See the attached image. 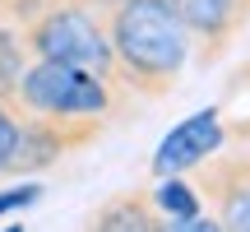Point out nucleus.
Wrapping results in <instances>:
<instances>
[{
    "instance_id": "nucleus-1",
    "label": "nucleus",
    "mask_w": 250,
    "mask_h": 232,
    "mask_svg": "<svg viewBox=\"0 0 250 232\" xmlns=\"http://www.w3.org/2000/svg\"><path fill=\"white\" fill-rule=\"evenodd\" d=\"M116 56V84L139 98H167L190 61V33L171 0H116L102 9Z\"/></svg>"
},
{
    "instance_id": "nucleus-2",
    "label": "nucleus",
    "mask_w": 250,
    "mask_h": 232,
    "mask_svg": "<svg viewBox=\"0 0 250 232\" xmlns=\"http://www.w3.org/2000/svg\"><path fill=\"white\" fill-rule=\"evenodd\" d=\"M19 33H23V46L33 61L83 65V70L116 84V56L107 42V23H102V9L88 0H51L28 23H19Z\"/></svg>"
},
{
    "instance_id": "nucleus-3",
    "label": "nucleus",
    "mask_w": 250,
    "mask_h": 232,
    "mask_svg": "<svg viewBox=\"0 0 250 232\" xmlns=\"http://www.w3.org/2000/svg\"><path fill=\"white\" fill-rule=\"evenodd\" d=\"M14 102L19 112L56 116V121H74V116H102L107 121V112H116L111 79L65 61H28L19 74Z\"/></svg>"
},
{
    "instance_id": "nucleus-4",
    "label": "nucleus",
    "mask_w": 250,
    "mask_h": 232,
    "mask_svg": "<svg viewBox=\"0 0 250 232\" xmlns=\"http://www.w3.org/2000/svg\"><path fill=\"white\" fill-rule=\"evenodd\" d=\"M102 135V116H74V121H56V116H33L19 112V139L9 153L5 177H28V172H42L51 162H61L65 153L83 149Z\"/></svg>"
},
{
    "instance_id": "nucleus-5",
    "label": "nucleus",
    "mask_w": 250,
    "mask_h": 232,
    "mask_svg": "<svg viewBox=\"0 0 250 232\" xmlns=\"http://www.w3.org/2000/svg\"><path fill=\"white\" fill-rule=\"evenodd\" d=\"M190 172H195L190 186L199 190V200L218 218V228L250 232V149H227L223 144Z\"/></svg>"
},
{
    "instance_id": "nucleus-6",
    "label": "nucleus",
    "mask_w": 250,
    "mask_h": 232,
    "mask_svg": "<svg viewBox=\"0 0 250 232\" xmlns=\"http://www.w3.org/2000/svg\"><path fill=\"white\" fill-rule=\"evenodd\" d=\"M171 9L186 23L190 42H199V65L223 61V51L250 23V0H171Z\"/></svg>"
},
{
    "instance_id": "nucleus-7",
    "label": "nucleus",
    "mask_w": 250,
    "mask_h": 232,
    "mask_svg": "<svg viewBox=\"0 0 250 232\" xmlns=\"http://www.w3.org/2000/svg\"><path fill=\"white\" fill-rule=\"evenodd\" d=\"M227 144V130H223V116L218 107H204L195 112L190 121L171 125L167 135H162V144L153 149V177H171V172H190L195 162H204L213 149H223Z\"/></svg>"
},
{
    "instance_id": "nucleus-8",
    "label": "nucleus",
    "mask_w": 250,
    "mask_h": 232,
    "mask_svg": "<svg viewBox=\"0 0 250 232\" xmlns=\"http://www.w3.org/2000/svg\"><path fill=\"white\" fill-rule=\"evenodd\" d=\"M88 228H98V232H158V228H167V214L153 205V195H134L130 190V195L107 200L93 214Z\"/></svg>"
},
{
    "instance_id": "nucleus-9",
    "label": "nucleus",
    "mask_w": 250,
    "mask_h": 232,
    "mask_svg": "<svg viewBox=\"0 0 250 232\" xmlns=\"http://www.w3.org/2000/svg\"><path fill=\"white\" fill-rule=\"evenodd\" d=\"M153 205L167 214V228L186 223V218L204 214V200H199V190L190 186L181 172H171V177H158V186H153Z\"/></svg>"
},
{
    "instance_id": "nucleus-10",
    "label": "nucleus",
    "mask_w": 250,
    "mask_h": 232,
    "mask_svg": "<svg viewBox=\"0 0 250 232\" xmlns=\"http://www.w3.org/2000/svg\"><path fill=\"white\" fill-rule=\"evenodd\" d=\"M33 61L23 46V33H19V23H5L0 19V98L14 102V89H19V74H23V65Z\"/></svg>"
},
{
    "instance_id": "nucleus-11",
    "label": "nucleus",
    "mask_w": 250,
    "mask_h": 232,
    "mask_svg": "<svg viewBox=\"0 0 250 232\" xmlns=\"http://www.w3.org/2000/svg\"><path fill=\"white\" fill-rule=\"evenodd\" d=\"M14 139H19V102H5V98H0V177H5V167H9Z\"/></svg>"
},
{
    "instance_id": "nucleus-12",
    "label": "nucleus",
    "mask_w": 250,
    "mask_h": 232,
    "mask_svg": "<svg viewBox=\"0 0 250 232\" xmlns=\"http://www.w3.org/2000/svg\"><path fill=\"white\" fill-rule=\"evenodd\" d=\"M42 200V186L37 181H23V186H9V190H0V218L5 214H14V209H28V205H37Z\"/></svg>"
},
{
    "instance_id": "nucleus-13",
    "label": "nucleus",
    "mask_w": 250,
    "mask_h": 232,
    "mask_svg": "<svg viewBox=\"0 0 250 232\" xmlns=\"http://www.w3.org/2000/svg\"><path fill=\"white\" fill-rule=\"evenodd\" d=\"M42 5H51V0H0V19L5 23H28Z\"/></svg>"
},
{
    "instance_id": "nucleus-14",
    "label": "nucleus",
    "mask_w": 250,
    "mask_h": 232,
    "mask_svg": "<svg viewBox=\"0 0 250 232\" xmlns=\"http://www.w3.org/2000/svg\"><path fill=\"white\" fill-rule=\"evenodd\" d=\"M88 5H98V9H107V5H116V0H88Z\"/></svg>"
}]
</instances>
